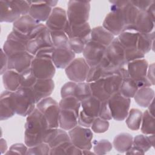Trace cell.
I'll return each instance as SVG.
<instances>
[{"label":"cell","mask_w":155,"mask_h":155,"mask_svg":"<svg viewBox=\"0 0 155 155\" xmlns=\"http://www.w3.org/2000/svg\"><path fill=\"white\" fill-rule=\"evenodd\" d=\"M49 128L45 117L36 108L27 116L25 124L24 142L28 147L44 143Z\"/></svg>","instance_id":"6da1fadb"},{"label":"cell","mask_w":155,"mask_h":155,"mask_svg":"<svg viewBox=\"0 0 155 155\" xmlns=\"http://www.w3.org/2000/svg\"><path fill=\"white\" fill-rule=\"evenodd\" d=\"M120 69L115 74L90 82L93 96L102 102L108 100L113 94L119 91L123 79Z\"/></svg>","instance_id":"7a4b0ae2"},{"label":"cell","mask_w":155,"mask_h":155,"mask_svg":"<svg viewBox=\"0 0 155 155\" xmlns=\"http://www.w3.org/2000/svg\"><path fill=\"white\" fill-rule=\"evenodd\" d=\"M30 9L29 1L1 0V22H15L21 16L28 15Z\"/></svg>","instance_id":"3957f363"},{"label":"cell","mask_w":155,"mask_h":155,"mask_svg":"<svg viewBox=\"0 0 155 155\" xmlns=\"http://www.w3.org/2000/svg\"><path fill=\"white\" fill-rule=\"evenodd\" d=\"M12 101L15 113L22 117L27 116L36 108V101L31 87H19L13 92Z\"/></svg>","instance_id":"277c9868"},{"label":"cell","mask_w":155,"mask_h":155,"mask_svg":"<svg viewBox=\"0 0 155 155\" xmlns=\"http://www.w3.org/2000/svg\"><path fill=\"white\" fill-rule=\"evenodd\" d=\"M109 2L111 4V11L105 18L102 26L114 36H117L125 28L124 19L120 8V1H111Z\"/></svg>","instance_id":"5b68a950"},{"label":"cell","mask_w":155,"mask_h":155,"mask_svg":"<svg viewBox=\"0 0 155 155\" xmlns=\"http://www.w3.org/2000/svg\"><path fill=\"white\" fill-rule=\"evenodd\" d=\"M90 8V1H69L67 10L69 24H82L87 22Z\"/></svg>","instance_id":"8992f818"},{"label":"cell","mask_w":155,"mask_h":155,"mask_svg":"<svg viewBox=\"0 0 155 155\" xmlns=\"http://www.w3.org/2000/svg\"><path fill=\"white\" fill-rule=\"evenodd\" d=\"M36 108L45 117L49 128L59 127V117L61 108L59 103L55 99L50 96L44 98L36 104Z\"/></svg>","instance_id":"52a82bcc"},{"label":"cell","mask_w":155,"mask_h":155,"mask_svg":"<svg viewBox=\"0 0 155 155\" xmlns=\"http://www.w3.org/2000/svg\"><path fill=\"white\" fill-rule=\"evenodd\" d=\"M148 65V61L144 58L134 60L127 64V71L131 78L136 81L139 88L152 86L147 78Z\"/></svg>","instance_id":"ba28073f"},{"label":"cell","mask_w":155,"mask_h":155,"mask_svg":"<svg viewBox=\"0 0 155 155\" xmlns=\"http://www.w3.org/2000/svg\"><path fill=\"white\" fill-rule=\"evenodd\" d=\"M108 103L113 119L122 121L126 119L129 112L131 99L124 97L117 91L108 99Z\"/></svg>","instance_id":"9c48e42d"},{"label":"cell","mask_w":155,"mask_h":155,"mask_svg":"<svg viewBox=\"0 0 155 155\" xmlns=\"http://www.w3.org/2000/svg\"><path fill=\"white\" fill-rule=\"evenodd\" d=\"M71 142L74 145L82 150H91L93 134L90 128L78 125L68 131Z\"/></svg>","instance_id":"30bf717a"},{"label":"cell","mask_w":155,"mask_h":155,"mask_svg":"<svg viewBox=\"0 0 155 155\" xmlns=\"http://www.w3.org/2000/svg\"><path fill=\"white\" fill-rule=\"evenodd\" d=\"M90 66L84 58H75L65 68L67 78L74 82H85Z\"/></svg>","instance_id":"8fae6325"},{"label":"cell","mask_w":155,"mask_h":155,"mask_svg":"<svg viewBox=\"0 0 155 155\" xmlns=\"http://www.w3.org/2000/svg\"><path fill=\"white\" fill-rule=\"evenodd\" d=\"M31 68L37 79H52L56 73V67L50 58L35 57Z\"/></svg>","instance_id":"7c38bea8"},{"label":"cell","mask_w":155,"mask_h":155,"mask_svg":"<svg viewBox=\"0 0 155 155\" xmlns=\"http://www.w3.org/2000/svg\"><path fill=\"white\" fill-rule=\"evenodd\" d=\"M105 56L112 65L118 68L125 67L127 65L125 50L117 38H115L107 47Z\"/></svg>","instance_id":"4fadbf2b"},{"label":"cell","mask_w":155,"mask_h":155,"mask_svg":"<svg viewBox=\"0 0 155 155\" xmlns=\"http://www.w3.org/2000/svg\"><path fill=\"white\" fill-rule=\"evenodd\" d=\"M107 47L96 42L90 40L82 52L84 58L90 67L98 64L105 54Z\"/></svg>","instance_id":"5bb4252c"},{"label":"cell","mask_w":155,"mask_h":155,"mask_svg":"<svg viewBox=\"0 0 155 155\" xmlns=\"http://www.w3.org/2000/svg\"><path fill=\"white\" fill-rule=\"evenodd\" d=\"M8 58V70H14L19 73H21L31 67L35 56L27 51H23Z\"/></svg>","instance_id":"9a60e30c"},{"label":"cell","mask_w":155,"mask_h":155,"mask_svg":"<svg viewBox=\"0 0 155 155\" xmlns=\"http://www.w3.org/2000/svg\"><path fill=\"white\" fill-rule=\"evenodd\" d=\"M45 47H54L50 31L47 27L35 38L28 40L26 44V51L35 56L39 49Z\"/></svg>","instance_id":"2e32d148"},{"label":"cell","mask_w":155,"mask_h":155,"mask_svg":"<svg viewBox=\"0 0 155 155\" xmlns=\"http://www.w3.org/2000/svg\"><path fill=\"white\" fill-rule=\"evenodd\" d=\"M68 22L67 11L61 7H54L45 25L50 31L64 30Z\"/></svg>","instance_id":"e0dca14e"},{"label":"cell","mask_w":155,"mask_h":155,"mask_svg":"<svg viewBox=\"0 0 155 155\" xmlns=\"http://www.w3.org/2000/svg\"><path fill=\"white\" fill-rule=\"evenodd\" d=\"M30 9L28 15L38 22H46L53 8L49 6L46 1H29Z\"/></svg>","instance_id":"ac0fdd59"},{"label":"cell","mask_w":155,"mask_h":155,"mask_svg":"<svg viewBox=\"0 0 155 155\" xmlns=\"http://www.w3.org/2000/svg\"><path fill=\"white\" fill-rule=\"evenodd\" d=\"M75 59V53L68 47L54 48L52 61L56 68L65 69Z\"/></svg>","instance_id":"d6986e66"},{"label":"cell","mask_w":155,"mask_h":155,"mask_svg":"<svg viewBox=\"0 0 155 155\" xmlns=\"http://www.w3.org/2000/svg\"><path fill=\"white\" fill-rule=\"evenodd\" d=\"M31 88L37 104L52 94L54 89V83L52 79H38Z\"/></svg>","instance_id":"ffe728a7"},{"label":"cell","mask_w":155,"mask_h":155,"mask_svg":"<svg viewBox=\"0 0 155 155\" xmlns=\"http://www.w3.org/2000/svg\"><path fill=\"white\" fill-rule=\"evenodd\" d=\"M154 22L146 11L139 12L134 24L127 30L134 31L138 33H151L154 30Z\"/></svg>","instance_id":"44dd1931"},{"label":"cell","mask_w":155,"mask_h":155,"mask_svg":"<svg viewBox=\"0 0 155 155\" xmlns=\"http://www.w3.org/2000/svg\"><path fill=\"white\" fill-rule=\"evenodd\" d=\"M12 91H3L0 95V119L7 120L13 117L16 113L12 101Z\"/></svg>","instance_id":"7402d4cb"},{"label":"cell","mask_w":155,"mask_h":155,"mask_svg":"<svg viewBox=\"0 0 155 155\" xmlns=\"http://www.w3.org/2000/svg\"><path fill=\"white\" fill-rule=\"evenodd\" d=\"M120 70L122 74L123 79L119 92L125 97L130 99L133 98L139 88L137 84L136 81L129 75L125 67L121 68Z\"/></svg>","instance_id":"603a6c76"},{"label":"cell","mask_w":155,"mask_h":155,"mask_svg":"<svg viewBox=\"0 0 155 155\" xmlns=\"http://www.w3.org/2000/svg\"><path fill=\"white\" fill-rule=\"evenodd\" d=\"M91 29L88 22L82 24H70L68 22L64 31L69 39L79 38L90 39Z\"/></svg>","instance_id":"cb8c5ba5"},{"label":"cell","mask_w":155,"mask_h":155,"mask_svg":"<svg viewBox=\"0 0 155 155\" xmlns=\"http://www.w3.org/2000/svg\"><path fill=\"white\" fill-rule=\"evenodd\" d=\"M120 8L125 24V30H127L134 24L140 11L130 1H120Z\"/></svg>","instance_id":"d4e9b609"},{"label":"cell","mask_w":155,"mask_h":155,"mask_svg":"<svg viewBox=\"0 0 155 155\" xmlns=\"http://www.w3.org/2000/svg\"><path fill=\"white\" fill-rule=\"evenodd\" d=\"M40 22H38L29 15L21 16L13 23V29L28 36L33 29Z\"/></svg>","instance_id":"484cf974"},{"label":"cell","mask_w":155,"mask_h":155,"mask_svg":"<svg viewBox=\"0 0 155 155\" xmlns=\"http://www.w3.org/2000/svg\"><path fill=\"white\" fill-rule=\"evenodd\" d=\"M78 114L73 110L61 109L59 117V127L65 131H69L78 125Z\"/></svg>","instance_id":"4316f807"},{"label":"cell","mask_w":155,"mask_h":155,"mask_svg":"<svg viewBox=\"0 0 155 155\" xmlns=\"http://www.w3.org/2000/svg\"><path fill=\"white\" fill-rule=\"evenodd\" d=\"M115 36L102 26H97L91 29L90 40L107 47L114 40Z\"/></svg>","instance_id":"83f0119b"},{"label":"cell","mask_w":155,"mask_h":155,"mask_svg":"<svg viewBox=\"0 0 155 155\" xmlns=\"http://www.w3.org/2000/svg\"><path fill=\"white\" fill-rule=\"evenodd\" d=\"M3 85L5 90L15 92L21 85L20 73L14 70H7L2 75Z\"/></svg>","instance_id":"f1b7e54d"},{"label":"cell","mask_w":155,"mask_h":155,"mask_svg":"<svg viewBox=\"0 0 155 155\" xmlns=\"http://www.w3.org/2000/svg\"><path fill=\"white\" fill-rule=\"evenodd\" d=\"M155 39V33L154 30L151 33H138V39L137 48L143 54L154 50V42Z\"/></svg>","instance_id":"f546056e"},{"label":"cell","mask_w":155,"mask_h":155,"mask_svg":"<svg viewBox=\"0 0 155 155\" xmlns=\"http://www.w3.org/2000/svg\"><path fill=\"white\" fill-rule=\"evenodd\" d=\"M154 97V91L150 87L138 88L133 98L137 105L147 108Z\"/></svg>","instance_id":"4dcf8cb0"},{"label":"cell","mask_w":155,"mask_h":155,"mask_svg":"<svg viewBox=\"0 0 155 155\" xmlns=\"http://www.w3.org/2000/svg\"><path fill=\"white\" fill-rule=\"evenodd\" d=\"M133 137L128 133H121L115 136L113 145L116 150L119 153H125L133 145Z\"/></svg>","instance_id":"1f68e13d"},{"label":"cell","mask_w":155,"mask_h":155,"mask_svg":"<svg viewBox=\"0 0 155 155\" xmlns=\"http://www.w3.org/2000/svg\"><path fill=\"white\" fill-rule=\"evenodd\" d=\"M101 101L93 96L81 102L82 111L87 116L96 118L98 117Z\"/></svg>","instance_id":"d6a6232c"},{"label":"cell","mask_w":155,"mask_h":155,"mask_svg":"<svg viewBox=\"0 0 155 155\" xmlns=\"http://www.w3.org/2000/svg\"><path fill=\"white\" fill-rule=\"evenodd\" d=\"M117 38L124 50L137 48L138 33L132 30H125L119 35Z\"/></svg>","instance_id":"836d02e7"},{"label":"cell","mask_w":155,"mask_h":155,"mask_svg":"<svg viewBox=\"0 0 155 155\" xmlns=\"http://www.w3.org/2000/svg\"><path fill=\"white\" fill-rule=\"evenodd\" d=\"M81 150L76 147L70 141L65 142L59 145L53 147L50 150V155L53 154H82Z\"/></svg>","instance_id":"e575fe53"},{"label":"cell","mask_w":155,"mask_h":155,"mask_svg":"<svg viewBox=\"0 0 155 155\" xmlns=\"http://www.w3.org/2000/svg\"><path fill=\"white\" fill-rule=\"evenodd\" d=\"M143 113L139 109L132 108L129 110L126 117V124L128 128L131 130H138L140 127Z\"/></svg>","instance_id":"d590c367"},{"label":"cell","mask_w":155,"mask_h":155,"mask_svg":"<svg viewBox=\"0 0 155 155\" xmlns=\"http://www.w3.org/2000/svg\"><path fill=\"white\" fill-rule=\"evenodd\" d=\"M140 126L141 131L143 134L146 135L154 134V117L147 110L143 113Z\"/></svg>","instance_id":"8d00e7d4"},{"label":"cell","mask_w":155,"mask_h":155,"mask_svg":"<svg viewBox=\"0 0 155 155\" xmlns=\"http://www.w3.org/2000/svg\"><path fill=\"white\" fill-rule=\"evenodd\" d=\"M8 57L18 52L26 51V45L13 39L7 38L2 48Z\"/></svg>","instance_id":"74e56055"},{"label":"cell","mask_w":155,"mask_h":155,"mask_svg":"<svg viewBox=\"0 0 155 155\" xmlns=\"http://www.w3.org/2000/svg\"><path fill=\"white\" fill-rule=\"evenodd\" d=\"M93 96L92 91L89 82H78L76 84L74 96L81 102Z\"/></svg>","instance_id":"f35d334b"},{"label":"cell","mask_w":155,"mask_h":155,"mask_svg":"<svg viewBox=\"0 0 155 155\" xmlns=\"http://www.w3.org/2000/svg\"><path fill=\"white\" fill-rule=\"evenodd\" d=\"M61 109L74 111L78 115L81 107V102L74 96H68L62 98L59 102Z\"/></svg>","instance_id":"ab89813d"},{"label":"cell","mask_w":155,"mask_h":155,"mask_svg":"<svg viewBox=\"0 0 155 155\" xmlns=\"http://www.w3.org/2000/svg\"><path fill=\"white\" fill-rule=\"evenodd\" d=\"M50 36L54 48L68 47L69 38L64 30L51 31Z\"/></svg>","instance_id":"60d3db41"},{"label":"cell","mask_w":155,"mask_h":155,"mask_svg":"<svg viewBox=\"0 0 155 155\" xmlns=\"http://www.w3.org/2000/svg\"><path fill=\"white\" fill-rule=\"evenodd\" d=\"M132 146L140 151L142 154H144L153 147L149 136H146V134H139L133 138Z\"/></svg>","instance_id":"b9f144b4"},{"label":"cell","mask_w":155,"mask_h":155,"mask_svg":"<svg viewBox=\"0 0 155 155\" xmlns=\"http://www.w3.org/2000/svg\"><path fill=\"white\" fill-rule=\"evenodd\" d=\"M21 75V85L20 87L30 88L32 87L37 81V78L33 72L31 67L24 71Z\"/></svg>","instance_id":"7bdbcfd3"},{"label":"cell","mask_w":155,"mask_h":155,"mask_svg":"<svg viewBox=\"0 0 155 155\" xmlns=\"http://www.w3.org/2000/svg\"><path fill=\"white\" fill-rule=\"evenodd\" d=\"M93 144V151L95 154H105L110 152L113 148V144L107 139L94 140Z\"/></svg>","instance_id":"ee69618b"},{"label":"cell","mask_w":155,"mask_h":155,"mask_svg":"<svg viewBox=\"0 0 155 155\" xmlns=\"http://www.w3.org/2000/svg\"><path fill=\"white\" fill-rule=\"evenodd\" d=\"M90 41L88 39L79 38H70L68 41V47L76 54L82 53L84 50L85 45Z\"/></svg>","instance_id":"f6af8a7d"},{"label":"cell","mask_w":155,"mask_h":155,"mask_svg":"<svg viewBox=\"0 0 155 155\" xmlns=\"http://www.w3.org/2000/svg\"><path fill=\"white\" fill-rule=\"evenodd\" d=\"M109 126L110 124L108 120L97 117L94 119L91 128L92 131L96 133H103L108 130Z\"/></svg>","instance_id":"bcb514c9"},{"label":"cell","mask_w":155,"mask_h":155,"mask_svg":"<svg viewBox=\"0 0 155 155\" xmlns=\"http://www.w3.org/2000/svg\"><path fill=\"white\" fill-rule=\"evenodd\" d=\"M50 150L51 148L48 143H41L31 147H28L27 154L48 155L50 154Z\"/></svg>","instance_id":"7dc6e473"},{"label":"cell","mask_w":155,"mask_h":155,"mask_svg":"<svg viewBox=\"0 0 155 155\" xmlns=\"http://www.w3.org/2000/svg\"><path fill=\"white\" fill-rule=\"evenodd\" d=\"M70 140V139L68 133H67L65 130H62L61 128H59L57 134L56 135L54 138L53 139V140L48 143V145L50 146V148H51L65 142H67Z\"/></svg>","instance_id":"c3c4849f"},{"label":"cell","mask_w":155,"mask_h":155,"mask_svg":"<svg viewBox=\"0 0 155 155\" xmlns=\"http://www.w3.org/2000/svg\"><path fill=\"white\" fill-rule=\"evenodd\" d=\"M98 117L107 120H110L113 119L111 111L108 103V99L101 102Z\"/></svg>","instance_id":"681fc988"},{"label":"cell","mask_w":155,"mask_h":155,"mask_svg":"<svg viewBox=\"0 0 155 155\" xmlns=\"http://www.w3.org/2000/svg\"><path fill=\"white\" fill-rule=\"evenodd\" d=\"M125 50V59L127 64L134 60L144 58L145 54L140 52L137 48L133 49H128Z\"/></svg>","instance_id":"f907efd6"},{"label":"cell","mask_w":155,"mask_h":155,"mask_svg":"<svg viewBox=\"0 0 155 155\" xmlns=\"http://www.w3.org/2000/svg\"><path fill=\"white\" fill-rule=\"evenodd\" d=\"M77 82L69 81L64 84L61 89V96L62 98L68 96H74V90Z\"/></svg>","instance_id":"816d5d0a"},{"label":"cell","mask_w":155,"mask_h":155,"mask_svg":"<svg viewBox=\"0 0 155 155\" xmlns=\"http://www.w3.org/2000/svg\"><path fill=\"white\" fill-rule=\"evenodd\" d=\"M101 78H102V74L98 65L90 67L85 82L90 83L96 81Z\"/></svg>","instance_id":"f5cc1de1"},{"label":"cell","mask_w":155,"mask_h":155,"mask_svg":"<svg viewBox=\"0 0 155 155\" xmlns=\"http://www.w3.org/2000/svg\"><path fill=\"white\" fill-rule=\"evenodd\" d=\"M28 147L25 144L21 143H16L13 144L9 148V150L5 153L6 154H27V152Z\"/></svg>","instance_id":"db71d44e"},{"label":"cell","mask_w":155,"mask_h":155,"mask_svg":"<svg viewBox=\"0 0 155 155\" xmlns=\"http://www.w3.org/2000/svg\"><path fill=\"white\" fill-rule=\"evenodd\" d=\"M95 118L90 117L86 115L82 110H80L78 118V125L84 127L90 128L91 126V124Z\"/></svg>","instance_id":"11a10c76"},{"label":"cell","mask_w":155,"mask_h":155,"mask_svg":"<svg viewBox=\"0 0 155 155\" xmlns=\"http://www.w3.org/2000/svg\"><path fill=\"white\" fill-rule=\"evenodd\" d=\"M154 1H130L132 4L136 7L140 12H145Z\"/></svg>","instance_id":"9f6ffc18"},{"label":"cell","mask_w":155,"mask_h":155,"mask_svg":"<svg viewBox=\"0 0 155 155\" xmlns=\"http://www.w3.org/2000/svg\"><path fill=\"white\" fill-rule=\"evenodd\" d=\"M54 49V47H45L41 48L38 50L35 57L51 59Z\"/></svg>","instance_id":"6f0895ef"},{"label":"cell","mask_w":155,"mask_h":155,"mask_svg":"<svg viewBox=\"0 0 155 155\" xmlns=\"http://www.w3.org/2000/svg\"><path fill=\"white\" fill-rule=\"evenodd\" d=\"M1 70L0 74L2 75L8 70V58L7 55L5 53L3 49H1Z\"/></svg>","instance_id":"680465c9"},{"label":"cell","mask_w":155,"mask_h":155,"mask_svg":"<svg viewBox=\"0 0 155 155\" xmlns=\"http://www.w3.org/2000/svg\"><path fill=\"white\" fill-rule=\"evenodd\" d=\"M147 78L150 81L152 85L155 84L154 82V64L152 63L150 65H148L147 73Z\"/></svg>","instance_id":"91938a15"},{"label":"cell","mask_w":155,"mask_h":155,"mask_svg":"<svg viewBox=\"0 0 155 155\" xmlns=\"http://www.w3.org/2000/svg\"><path fill=\"white\" fill-rule=\"evenodd\" d=\"M146 12L148 14V15L150 16V18L155 21V1H154L153 3L150 5V7L148 8V9L146 10Z\"/></svg>","instance_id":"94428289"},{"label":"cell","mask_w":155,"mask_h":155,"mask_svg":"<svg viewBox=\"0 0 155 155\" xmlns=\"http://www.w3.org/2000/svg\"><path fill=\"white\" fill-rule=\"evenodd\" d=\"M0 144H1V154H4L7 151V142L6 140L4 139L1 138V142H0Z\"/></svg>","instance_id":"6125c7cd"},{"label":"cell","mask_w":155,"mask_h":155,"mask_svg":"<svg viewBox=\"0 0 155 155\" xmlns=\"http://www.w3.org/2000/svg\"><path fill=\"white\" fill-rule=\"evenodd\" d=\"M148 109L147 110L148 111V112L153 116L154 117V100L153 99L152 101V102L150 104V105L148 106Z\"/></svg>","instance_id":"be15d7a7"},{"label":"cell","mask_w":155,"mask_h":155,"mask_svg":"<svg viewBox=\"0 0 155 155\" xmlns=\"http://www.w3.org/2000/svg\"><path fill=\"white\" fill-rule=\"evenodd\" d=\"M82 154H95L94 152H92L90 151V150H82Z\"/></svg>","instance_id":"e7e4bbea"}]
</instances>
